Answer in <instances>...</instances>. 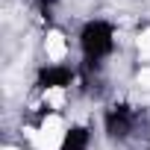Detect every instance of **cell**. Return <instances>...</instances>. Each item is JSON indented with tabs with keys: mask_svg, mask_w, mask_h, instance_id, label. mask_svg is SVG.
<instances>
[{
	"mask_svg": "<svg viewBox=\"0 0 150 150\" xmlns=\"http://www.w3.org/2000/svg\"><path fill=\"white\" fill-rule=\"evenodd\" d=\"M138 86H144V88H150V68H144V71L138 74Z\"/></svg>",
	"mask_w": 150,
	"mask_h": 150,
	"instance_id": "7",
	"label": "cell"
},
{
	"mask_svg": "<svg viewBox=\"0 0 150 150\" xmlns=\"http://www.w3.org/2000/svg\"><path fill=\"white\" fill-rule=\"evenodd\" d=\"M132 127H135V115H132L127 106L109 109V115H106V132H109L112 138H127V135L132 132Z\"/></svg>",
	"mask_w": 150,
	"mask_h": 150,
	"instance_id": "2",
	"label": "cell"
},
{
	"mask_svg": "<svg viewBox=\"0 0 150 150\" xmlns=\"http://www.w3.org/2000/svg\"><path fill=\"white\" fill-rule=\"evenodd\" d=\"M88 129L86 127H71L62 138V147L59 150H88Z\"/></svg>",
	"mask_w": 150,
	"mask_h": 150,
	"instance_id": "5",
	"label": "cell"
},
{
	"mask_svg": "<svg viewBox=\"0 0 150 150\" xmlns=\"http://www.w3.org/2000/svg\"><path fill=\"white\" fill-rule=\"evenodd\" d=\"M80 44H83L86 59L97 62V59H103V56L112 53V47H115V30L106 21H91V24H86V30L80 35Z\"/></svg>",
	"mask_w": 150,
	"mask_h": 150,
	"instance_id": "1",
	"label": "cell"
},
{
	"mask_svg": "<svg viewBox=\"0 0 150 150\" xmlns=\"http://www.w3.org/2000/svg\"><path fill=\"white\" fill-rule=\"evenodd\" d=\"M138 53H141L144 59H150V30H144V33L138 35Z\"/></svg>",
	"mask_w": 150,
	"mask_h": 150,
	"instance_id": "6",
	"label": "cell"
},
{
	"mask_svg": "<svg viewBox=\"0 0 150 150\" xmlns=\"http://www.w3.org/2000/svg\"><path fill=\"white\" fill-rule=\"evenodd\" d=\"M41 3H44V6H53V3H56V0H41Z\"/></svg>",
	"mask_w": 150,
	"mask_h": 150,
	"instance_id": "8",
	"label": "cell"
},
{
	"mask_svg": "<svg viewBox=\"0 0 150 150\" xmlns=\"http://www.w3.org/2000/svg\"><path fill=\"white\" fill-rule=\"evenodd\" d=\"M41 88L47 91V88H68L71 86V71L68 68H62V65H50L44 74H41Z\"/></svg>",
	"mask_w": 150,
	"mask_h": 150,
	"instance_id": "3",
	"label": "cell"
},
{
	"mask_svg": "<svg viewBox=\"0 0 150 150\" xmlns=\"http://www.w3.org/2000/svg\"><path fill=\"white\" fill-rule=\"evenodd\" d=\"M3 150H18V147H3Z\"/></svg>",
	"mask_w": 150,
	"mask_h": 150,
	"instance_id": "9",
	"label": "cell"
},
{
	"mask_svg": "<svg viewBox=\"0 0 150 150\" xmlns=\"http://www.w3.org/2000/svg\"><path fill=\"white\" fill-rule=\"evenodd\" d=\"M44 50H47V59L56 65V62H62L65 59V53H68V41H65V35L59 33V30H53V33H47V38H44Z\"/></svg>",
	"mask_w": 150,
	"mask_h": 150,
	"instance_id": "4",
	"label": "cell"
}]
</instances>
